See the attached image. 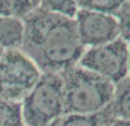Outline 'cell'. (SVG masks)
<instances>
[{
  "label": "cell",
  "instance_id": "obj_1",
  "mask_svg": "<svg viewBox=\"0 0 130 126\" xmlns=\"http://www.w3.org/2000/svg\"><path fill=\"white\" fill-rule=\"evenodd\" d=\"M22 21L25 31L21 50L42 73H63L77 66L85 47L75 18L37 7Z\"/></svg>",
  "mask_w": 130,
  "mask_h": 126
},
{
  "label": "cell",
  "instance_id": "obj_2",
  "mask_svg": "<svg viewBox=\"0 0 130 126\" xmlns=\"http://www.w3.org/2000/svg\"><path fill=\"white\" fill-rule=\"evenodd\" d=\"M64 87L66 114H94L108 108L114 94V84L82 66L61 73Z\"/></svg>",
  "mask_w": 130,
  "mask_h": 126
},
{
  "label": "cell",
  "instance_id": "obj_3",
  "mask_svg": "<svg viewBox=\"0 0 130 126\" xmlns=\"http://www.w3.org/2000/svg\"><path fill=\"white\" fill-rule=\"evenodd\" d=\"M25 126H51L66 114L61 73H41L22 103Z\"/></svg>",
  "mask_w": 130,
  "mask_h": 126
},
{
  "label": "cell",
  "instance_id": "obj_4",
  "mask_svg": "<svg viewBox=\"0 0 130 126\" xmlns=\"http://www.w3.org/2000/svg\"><path fill=\"white\" fill-rule=\"evenodd\" d=\"M41 73L21 48L5 50L0 56V100L22 103Z\"/></svg>",
  "mask_w": 130,
  "mask_h": 126
},
{
  "label": "cell",
  "instance_id": "obj_5",
  "mask_svg": "<svg viewBox=\"0 0 130 126\" xmlns=\"http://www.w3.org/2000/svg\"><path fill=\"white\" fill-rule=\"evenodd\" d=\"M77 65L116 85L129 75V43L117 38L102 46L85 48Z\"/></svg>",
  "mask_w": 130,
  "mask_h": 126
},
{
  "label": "cell",
  "instance_id": "obj_6",
  "mask_svg": "<svg viewBox=\"0 0 130 126\" xmlns=\"http://www.w3.org/2000/svg\"><path fill=\"white\" fill-rule=\"evenodd\" d=\"M76 30L85 48L102 46L120 38L114 15L79 9L75 16Z\"/></svg>",
  "mask_w": 130,
  "mask_h": 126
},
{
  "label": "cell",
  "instance_id": "obj_7",
  "mask_svg": "<svg viewBox=\"0 0 130 126\" xmlns=\"http://www.w3.org/2000/svg\"><path fill=\"white\" fill-rule=\"evenodd\" d=\"M24 21L16 16L0 15V47L3 50H15L22 47Z\"/></svg>",
  "mask_w": 130,
  "mask_h": 126
},
{
  "label": "cell",
  "instance_id": "obj_8",
  "mask_svg": "<svg viewBox=\"0 0 130 126\" xmlns=\"http://www.w3.org/2000/svg\"><path fill=\"white\" fill-rule=\"evenodd\" d=\"M108 113L112 120H130V75L114 85V94L108 106Z\"/></svg>",
  "mask_w": 130,
  "mask_h": 126
},
{
  "label": "cell",
  "instance_id": "obj_9",
  "mask_svg": "<svg viewBox=\"0 0 130 126\" xmlns=\"http://www.w3.org/2000/svg\"><path fill=\"white\" fill-rule=\"evenodd\" d=\"M112 122L108 108L94 114L67 113L57 122V126H110Z\"/></svg>",
  "mask_w": 130,
  "mask_h": 126
},
{
  "label": "cell",
  "instance_id": "obj_10",
  "mask_svg": "<svg viewBox=\"0 0 130 126\" xmlns=\"http://www.w3.org/2000/svg\"><path fill=\"white\" fill-rule=\"evenodd\" d=\"M34 2L38 9L63 15L67 18H75L79 10L76 0H34Z\"/></svg>",
  "mask_w": 130,
  "mask_h": 126
},
{
  "label": "cell",
  "instance_id": "obj_11",
  "mask_svg": "<svg viewBox=\"0 0 130 126\" xmlns=\"http://www.w3.org/2000/svg\"><path fill=\"white\" fill-rule=\"evenodd\" d=\"M0 126H25L21 103L0 100Z\"/></svg>",
  "mask_w": 130,
  "mask_h": 126
},
{
  "label": "cell",
  "instance_id": "obj_12",
  "mask_svg": "<svg viewBox=\"0 0 130 126\" xmlns=\"http://www.w3.org/2000/svg\"><path fill=\"white\" fill-rule=\"evenodd\" d=\"M76 3L79 9L114 15L116 10L124 3V0H76Z\"/></svg>",
  "mask_w": 130,
  "mask_h": 126
},
{
  "label": "cell",
  "instance_id": "obj_13",
  "mask_svg": "<svg viewBox=\"0 0 130 126\" xmlns=\"http://www.w3.org/2000/svg\"><path fill=\"white\" fill-rule=\"evenodd\" d=\"M114 18L118 25L120 38L130 43V0H124V3L116 10Z\"/></svg>",
  "mask_w": 130,
  "mask_h": 126
},
{
  "label": "cell",
  "instance_id": "obj_14",
  "mask_svg": "<svg viewBox=\"0 0 130 126\" xmlns=\"http://www.w3.org/2000/svg\"><path fill=\"white\" fill-rule=\"evenodd\" d=\"M110 126H130V120H121V119H114L110 123Z\"/></svg>",
  "mask_w": 130,
  "mask_h": 126
},
{
  "label": "cell",
  "instance_id": "obj_15",
  "mask_svg": "<svg viewBox=\"0 0 130 126\" xmlns=\"http://www.w3.org/2000/svg\"><path fill=\"white\" fill-rule=\"evenodd\" d=\"M129 75H130V43H129Z\"/></svg>",
  "mask_w": 130,
  "mask_h": 126
},
{
  "label": "cell",
  "instance_id": "obj_16",
  "mask_svg": "<svg viewBox=\"0 0 130 126\" xmlns=\"http://www.w3.org/2000/svg\"><path fill=\"white\" fill-rule=\"evenodd\" d=\"M3 51H5V50H3V48L0 47V56H2V54H3Z\"/></svg>",
  "mask_w": 130,
  "mask_h": 126
},
{
  "label": "cell",
  "instance_id": "obj_17",
  "mask_svg": "<svg viewBox=\"0 0 130 126\" xmlns=\"http://www.w3.org/2000/svg\"><path fill=\"white\" fill-rule=\"evenodd\" d=\"M51 126H57V122H56V123H54V125H51Z\"/></svg>",
  "mask_w": 130,
  "mask_h": 126
}]
</instances>
